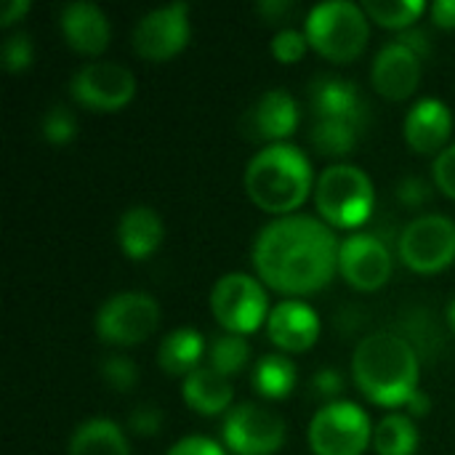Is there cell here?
Here are the masks:
<instances>
[{
  "mask_svg": "<svg viewBox=\"0 0 455 455\" xmlns=\"http://www.w3.org/2000/svg\"><path fill=\"white\" fill-rule=\"evenodd\" d=\"M339 240L328 224L312 216H280L253 243L259 277L288 296L325 288L339 269Z\"/></svg>",
  "mask_w": 455,
  "mask_h": 455,
  "instance_id": "1",
  "label": "cell"
},
{
  "mask_svg": "<svg viewBox=\"0 0 455 455\" xmlns=\"http://www.w3.org/2000/svg\"><path fill=\"white\" fill-rule=\"evenodd\" d=\"M357 389L376 405L397 408L419 389V352L405 336L381 331L365 336L352 357Z\"/></svg>",
  "mask_w": 455,
  "mask_h": 455,
  "instance_id": "2",
  "label": "cell"
},
{
  "mask_svg": "<svg viewBox=\"0 0 455 455\" xmlns=\"http://www.w3.org/2000/svg\"><path fill=\"white\" fill-rule=\"evenodd\" d=\"M245 192L267 213H291L312 192V165L293 144H267L248 160Z\"/></svg>",
  "mask_w": 455,
  "mask_h": 455,
  "instance_id": "3",
  "label": "cell"
},
{
  "mask_svg": "<svg viewBox=\"0 0 455 455\" xmlns=\"http://www.w3.org/2000/svg\"><path fill=\"white\" fill-rule=\"evenodd\" d=\"M368 13L349 0L317 3L304 24L309 45L328 61L349 64L368 45Z\"/></svg>",
  "mask_w": 455,
  "mask_h": 455,
  "instance_id": "4",
  "label": "cell"
},
{
  "mask_svg": "<svg viewBox=\"0 0 455 455\" xmlns=\"http://www.w3.org/2000/svg\"><path fill=\"white\" fill-rule=\"evenodd\" d=\"M315 205L328 224L355 229L365 224L373 213V184L368 173L360 171L357 165L336 163L320 173L315 184Z\"/></svg>",
  "mask_w": 455,
  "mask_h": 455,
  "instance_id": "5",
  "label": "cell"
},
{
  "mask_svg": "<svg viewBox=\"0 0 455 455\" xmlns=\"http://www.w3.org/2000/svg\"><path fill=\"white\" fill-rule=\"evenodd\" d=\"M371 440L368 413L349 400L323 405L309 421V448L315 455H363Z\"/></svg>",
  "mask_w": 455,
  "mask_h": 455,
  "instance_id": "6",
  "label": "cell"
},
{
  "mask_svg": "<svg viewBox=\"0 0 455 455\" xmlns=\"http://www.w3.org/2000/svg\"><path fill=\"white\" fill-rule=\"evenodd\" d=\"M397 256L419 275L443 272L455 261V221L440 213L413 219L397 237Z\"/></svg>",
  "mask_w": 455,
  "mask_h": 455,
  "instance_id": "7",
  "label": "cell"
},
{
  "mask_svg": "<svg viewBox=\"0 0 455 455\" xmlns=\"http://www.w3.org/2000/svg\"><path fill=\"white\" fill-rule=\"evenodd\" d=\"M211 312L229 333H253L264 320H269L267 291L256 277L245 272H229L219 277L211 291Z\"/></svg>",
  "mask_w": 455,
  "mask_h": 455,
  "instance_id": "8",
  "label": "cell"
},
{
  "mask_svg": "<svg viewBox=\"0 0 455 455\" xmlns=\"http://www.w3.org/2000/svg\"><path fill=\"white\" fill-rule=\"evenodd\" d=\"M160 323V307L149 293L128 291L107 299L96 315V333L115 347H136L147 341Z\"/></svg>",
  "mask_w": 455,
  "mask_h": 455,
  "instance_id": "9",
  "label": "cell"
},
{
  "mask_svg": "<svg viewBox=\"0 0 455 455\" xmlns=\"http://www.w3.org/2000/svg\"><path fill=\"white\" fill-rule=\"evenodd\" d=\"M285 421L256 403L235 405L221 427L224 445L237 455H272L285 445Z\"/></svg>",
  "mask_w": 455,
  "mask_h": 455,
  "instance_id": "10",
  "label": "cell"
},
{
  "mask_svg": "<svg viewBox=\"0 0 455 455\" xmlns=\"http://www.w3.org/2000/svg\"><path fill=\"white\" fill-rule=\"evenodd\" d=\"M69 93L93 112H117L133 99L136 80L133 72L117 61H91L75 72Z\"/></svg>",
  "mask_w": 455,
  "mask_h": 455,
  "instance_id": "11",
  "label": "cell"
},
{
  "mask_svg": "<svg viewBox=\"0 0 455 455\" xmlns=\"http://www.w3.org/2000/svg\"><path fill=\"white\" fill-rule=\"evenodd\" d=\"M189 40V5L171 3L144 13L133 27V48L147 61L176 56Z\"/></svg>",
  "mask_w": 455,
  "mask_h": 455,
  "instance_id": "12",
  "label": "cell"
},
{
  "mask_svg": "<svg viewBox=\"0 0 455 455\" xmlns=\"http://www.w3.org/2000/svg\"><path fill=\"white\" fill-rule=\"evenodd\" d=\"M341 277L357 291H379L392 277V251L376 232H357L341 243Z\"/></svg>",
  "mask_w": 455,
  "mask_h": 455,
  "instance_id": "13",
  "label": "cell"
},
{
  "mask_svg": "<svg viewBox=\"0 0 455 455\" xmlns=\"http://www.w3.org/2000/svg\"><path fill=\"white\" fill-rule=\"evenodd\" d=\"M240 125H243V133L251 141L280 144L299 125L296 99L288 91H283V88L267 91L253 107H248V112L243 115Z\"/></svg>",
  "mask_w": 455,
  "mask_h": 455,
  "instance_id": "14",
  "label": "cell"
},
{
  "mask_svg": "<svg viewBox=\"0 0 455 455\" xmlns=\"http://www.w3.org/2000/svg\"><path fill=\"white\" fill-rule=\"evenodd\" d=\"M309 104L317 120H347L360 128L368 125V101L347 77L317 75L309 83Z\"/></svg>",
  "mask_w": 455,
  "mask_h": 455,
  "instance_id": "15",
  "label": "cell"
},
{
  "mask_svg": "<svg viewBox=\"0 0 455 455\" xmlns=\"http://www.w3.org/2000/svg\"><path fill=\"white\" fill-rule=\"evenodd\" d=\"M371 77H373L376 91L384 99L403 101V99H408L419 88V80H421V59L411 48H405L403 43L392 40V43H387L376 53Z\"/></svg>",
  "mask_w": 455,
  "mask_h": 455,
  "instance_id": "16",
  "label": "cell"
},
{
  "mask_svg": "<svg viewBox=\"0 0 455 455\" xmlns=\"http://www.w3.org/2000/svg\"><path fill=\"white\" fill-rule=\"evenodd\" d=\"M269 341L283 352H307L320 336V320L304 301H280L267 320Z\"/></svg>",
  "mask_w": 455,
  "mask_h": 455,
  "instance_id": "17",
  "label": "cell"
},
{
  "mask_svg": "<svg viewBox=\"0 0 455 455\" xmlns=\"http://www.w3.org/2000/svg\"><path fill=\"white\" fill-rule=\"evenodd\" d=\"M59 24H61L64 40L77 53L99 56L109 45V21H107L104 11L93 3L77 0V3L64 5Z\"/></svg>",
  "mask_w": 455,
  "mask_h": 455,
  "instance_id": "18",
  "label": "cell"
},
{
  "mask_svg": "<svg viewBox=\"0 0 455 455\" xmlns=\"http://www.w3.org/2000/svg\"><path fill=\"white\" fill-rule=\"evenodd\" d=\"M405 141L411 149L429 155L445 147L453 131V115L440 99H421L405 115Z\"/></svg>",
  "mask_w": 455,
  "mask_h": 455,
  "instance_id": "19",
  "label": "cell"
},
{
  "mask_svg": "<svg viewBox=\"0 0 455 455\" xmlns=\"http://www.w3.org/2000/svg\"><path fill=\"white\" fill-rule=\"evenodd\" d=\"M163 235H165V229H163L160 216L147 205H133L120 216L117 243H120L123 253L133 261L149 259L160 248Z\"/></svg>",
  "mask_w": 455,
  "mask_h": 455,
  "instance_id": "20",
  "label": "cell"
},
{
  "mask_svg": "<svg viewBox=\"0 0 455 455\" xmlns=\"http://www.w3.org/2000/svg\"><path fill=\"white\" fill-rule=\"evenodd\" d=\"M181 397H184V403L192 411H197L203 416H219V413L229 411L232 397H235V389H232V384H229L227 376H221L219 371H213L208 365V368L192 371L184 379Z\"/></svg>",
  "mask_w": 455,
  "mask_h": 455,
  "instance_id": "21",
  "label": "cell"
},
{
  "mask_svg": "<svg viewBox=\"0 0 455 455\" xmlns=\"http://www.w3.org/2000/svg\"><path fill=\"white\" fill-rule=\"evenodd\" d=\"M67 455H131V451L123 429L115 421L88 419L75 429Z\"/></svg>",
  "mask_w": 455,
  "mask_h": 455,
  "instance_id": "22",
  "label": "cell"
},
{
  "mask_svg": "<svg viewBox=\"0 0 455 455\" xmlns=\"http://www.w3.org/2000/svg\"><path fill=\"white\" fill-rule=\"evenodd\" d=\"M205 352V341L197 331L192 328H179L168 333L157 349V363L168 376H189L197 371V363Z\"/></svg>",
  "mask_w": 455,
  "mask_h": 455,
  "instance_id": "23",
  "label": "cell"
},
{
  "mask_svg": "<svg viewBox=\"0 0 455 455\" xmlns=\"http://www.w3.org/2000/svg\"><path fill=\"white\" fill-rule=\"evenodd\" d=\"M253 387L267 400H283L296 387V365L285 355H264L256 363Z\"/></svg>",
  "mask_w": 455,
  "mask_h": 455,
  "instance_id": "24",
  "label": "cell"
},
{
  "mask_svg": "<svg viewBox=\"0 0 455 455\" xmlns=\"http://www.w3.org/2000/svg\"><path fill=\"white\" fill-rule=\"evenodd\" d=\"M373 448L379 455H413L419 451V429L411 416L392 413L373 429Z\"/></svg>",
  "mask_w": 455,
  "mask_h": 455,
  "instance_id": "25",
  "label": "cell"
},
{
  "mask_svg": "<svg viewBox=\"0 0 455 455\" xmlns=\"http://www.w3.org/2000/svg\"><path fill=\"white\" fill-rule=\"evenodd\" d=\"M360 131V125L347 120H315L309 141L325 157H344L355 149Z\"/></svg>",
  "mask_w": 455,
  "mask_h": 455,
  "instance_id": "26",
  "label": "cell"
},
{
  "mask_svg": "<svg viewBox=\"0 0 455 455\" xmlns=\"http://www.w3.org/2000/svg\"><path fill=\"white\" fill-rule=\"evenodd\" d=\"M211 368L219 371L221 376H235L240 371H245L248 360H251V344L237 336V333H224L219 339H213V347L208 352Z\"/></svg>",
  "mask_w": 455,
  "mask_h": 455,
  "instance_id": "27",
  "label": "cell"
},
{
  "mask_svg": "<svg viewBox=\"0 0 455 455\" xmlns=\"http://www.w3.org/2000/svg\"><path fill=\"white\" fill-rule=\"evenodd\" d=\"M421 0H368L363 11L381 27L389 29H408L421 13H424Z\"/></svg>",
  "mask_w": 455,
  "mask_h": 455,
  "instance_id": "28",
  "label": "cell"
},
{
  "mask_svg": "<svg viewBox=\"0 0 455 455\" xmlns=\"http://www.w3.org/2000/svg\"><path fill=\"white\" fill-rule=\"evenodd\" d=\"M40 131L43 136L51 141V144H69L77 133V120L72 115L69 107L64 104H53L48 107V112L43 115V123H40Z\"/></svg>",
  "mask_w": 455,
  "mask_h": 455,
  "instance_id": "29",
  "label": "cell"
},
{
  "mask_svg": "<svg viewBox=\"0 0 455 455\" xmlns=\"http://www.w3.org/2000/svg\"><path fill=\"white\" fill-rule=\"evenodd\" d=\"M101 379L115 392H131L139 384V368L133 360H128L123 355H112V357L101 360Z\"/></svg>",
  "mask_w": 455,
  "mask_h": 455,
  "instance_id": "30",
  "label": "cell"
},
{
  "mask_svg": "<svg viewBox=\"0 0 455 455\" xmlns=\"http://www.w3.org/2000/svg\"><path fill=\"white\" fill-rule=\"evenodd\" d=\"M307 48H309L307 35H304V32H299V29H293V27L280 29V32L272 37V43H269L272 56H275L277 61H283V64H293V61H299V59L307 53Z\"/></svg>",
  "mask_w": 455,
  "mask_h": 455,
  "instance_id": "31",
  "label": "cell"
},
{
  "mask_svg": "<svg viewBox=\"0 0 455 455\" xmlns=\"http://www.w3.org/2000/svg\"><path fill=\"white\" fill-rule=\"evenodd\" d=\"M35 59V48L29 35L24 32H13L3 40V67L8 72H24Z\"/></svg>",
  "mask_w": 455,
  "mask_h": 455,
  "instance_id": "32",
  "label": "cell"
},
{
  "mask_svg": "<svg viewBox=\"0 0 455 455\" xmlns=\"http://www.w3.org/2000/svg\"><path fill=\"white\" fill-rule=\"evenodd\" d=\"M163 427V411L157 405H136L131 413H128V429L139 437H155Z\"/></svg>",
  "mask_w": 455,
  "mask_h": 455,
  "instance_id": "33",
  "label": "cell"
},
{
  "mask_svg": "<svg viewBox=\"0 0 455 455\" xmlns=\"http://www.w3.org/2000/svg\"><path fill=\"white\" fill-rule=\"evenodd\" d=\"M429 197H432V187L424 179H419V176L400 179V184H397V200L405 208H421L424 203H429Z\"/></svg>",
  "mask_w": 455,
  "mask_h": 455,
  "instance_id": "34",
  "label": "cell"
},
{
  "mask_svg": "<svg viewBox=\"0 0 455 455\" xmlns=\"http://www.w3.org/2000/svg\"><path fill=\"white\" fill-rule=\"evenodd\" d=\"M432 171H435V184L440 187V192H445L455 200V144L437 155Z\"/></svg>",
  "mask_w": 455,
  "mask_h": 455,
  "instance_id": "35",
  "label": "cell"
},
{
  "mask_svg": "<svg viewBox=\"0 0 455 455\" xmlns=\"http://www.w3.org/2000/svg\"><path fill=\"white\" fill-rule=\"evenodd\" d=\"M312 392L336 403V397L344 392V376L333 368H323L312 376Z\"/></svg>",
  "mask_w": 455,
  "mask_h": 455,
  "instance_id": "36",
  "label": "cell"
},
{
  "mask_svg": "<svg viewBox=\"0 0 455 455\" xmlns=\"http://www.w3.org/2000/svg\"><path fill=\"white\" fill-rule=\"evenodd\" d=\"M165 455H224V451L208 437H184Z\"/></svg>",
  "mask_w": 455,
  "mask_h": 455,
  "instance_id": "37",
  "label": "cell"
},
{
  "mask_svg": "<svg viewBox=\"0 0 455 455\" xmlns=\"http://www.w3.org/2000/svg\"><path fill=\"white\" fill-rule=\"evenodd\" d=\"M397 43H403L405 48H411L419 59H424V56L432 53V37H429L427 29H413V27H408V29L400 32Z\"/></svg>",
  "mask_w": 455,
  "mask_h": 455,
  "instance_id": "38",
  "label": "cell"
},
{
  "mask_svg": "<svg viewBox=\"0 0 455 455\" xmlns=\"http://www.w3.org/2000/svg\"><path fill=\"white\" fill-rule=\"evenodd\" d=\"M256 11L261 13L264 21H283L293 11V3L291 0H261L256 5Z\"/></svg>",
  "mask_w": 455,
  "mask_h": 455,
  "instance_id": "39",
  "label": "cell"
},
{
  "mask_svg": "<svg viewBox=\"0 0 455 455\" xmlns=\"http://www.w3.org/2000/svg\"><path fill=\"white\" fill-rule=\"evenodd\" d=\"M432 21L437 27L455 29V0H437L432 5Z\"/></svg>",
  "mask_w": 455,
  "mask_h": 455,
  "instance_id": "40",
  "label": "cell"
},
{
  "mask_svg": "<svg viewBox=\"0 0 455 455\" xmlns=\"http://www.w3.org/2000/svg\"><path fill=\"white\" fill-rule=\"evenodd\" d=\"M29 11V0H8V3H3V8H0V24L3 27H11V24H16V21H21V16Z\"/></svg>",
  "mask_w": 455,
  "mask_h": 455,
  "instance_id": "41",
  "label": "cell"
},
{
  "mask_svg": "<svg viewBox=\"0 0 455 455\" xmlns=\"http://www.w3.org/2000/svg\"><path fill=\"white\" fill-rule=\"evenodd\" d=\"M405 408H408V416H427V413H429V397H427L421 389H416V392L408 397Z\"/></svg>",
  "mask_w": 455,
  "mask_h": 455,
  "instance_id": "42",
  "label": "cell"
},
{
  "mask_svg": "<svg viewBox=\"0 0 455 455\" xmlns=\"http://www.w3.org/2000/svg\"><path fill=\"white\" fill-rule=\"evenodd\" d=\"M448 325L453 328V333H455V299L451 301V307H448Z\"/></svg>",
  "mask_w": 455,
  "mask_h": 455,
  "instance_id": "43",
  "label": "cell"
}]
</instances>
